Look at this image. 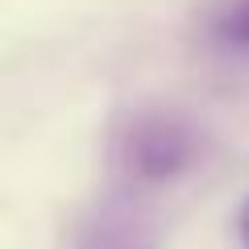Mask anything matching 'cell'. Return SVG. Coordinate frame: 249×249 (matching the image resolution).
Masks as SVG:
<instances>
[{"label": "cell", "mask_w": 249, "mask_h": 249, "mask_svg": "<svg viewBox=\"0 0 249 249\" xmlns=\"http://www.w3.org/2000/svg\"><path fill=\"white\" fill-rule=\"evenodd\" d=\"M121 170L133 183H170L199 158V133L196 124L175 112H142L129 121L116 145Z\"/></svg>", "instance_id": "cell-1"}, {"label": "cell", "mask_w": 249, "mask_h": 249, "mask_svg": "<svg viewBox=\"0 0 249 249\" xmlns=\"http://www.w3.org/2000/svg\"><path fill=\"white\" fill-rule=\"evenodd\" d=\"M237 237H241V245L249 249V199L241 204V212H237Z\"/></svg>", "instance_id": "cell-4"}, {"label": "cell", "mask_w": 249, "mask_h": 249, "mask_svg": "<svg viewBox=\"0 0 249 249\" xmlns=\"http://www.w3.org/2000/svg\"><path fill=\"white\" fill-rule=\"evenodd\" d=\"M83 249H154V229L124 208H108L88 229Z\"/></svg>", "instance_id": "cell-3"}, {"label": "cell", "mask_w": 249, "mask_h": 249, "mask_svg": "<svg viewBox=\"0 0 249 249\" xmlns=\"http://www.w3.org/2000/svg\"><path fill=\"white\" fill-rule=\"evenodd\" d=\"M204 46L220 58H249V0H212L199 21Z\"/></svg>", "instance_id": "cell-2"}]
</instances>
